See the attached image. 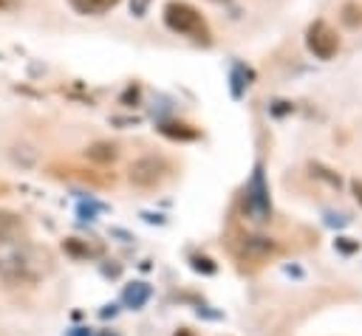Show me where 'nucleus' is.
I'll use <instances>...</instances> for the list:
<instances>
[{"mask_svg":"<svg viewBox=\"0 0 362 336\" xmlns=\"http://www.w3.org/2000/svg\"><path fill=\"white\" fill-rule=\"evenodd\" d=\"M88 158L107 164V161H113V158H116V147H113V144H105V141H99V144L88 147Z\"/></svg>","mask_w":362,"mask_h":336,"instance_id":"9","label":"nucleus"},{"mask_svg":"<svg viewBox=\"0 0 362 336\" xmlns=\"http://www.w3.org/2000/svg\"><path fill=\"white\" fill-rule=\"evenodd\" d=\"M246 209L255 220H266L269 212H272V203H269V186H266V175H263V167L257 164L255 172H252V181L246 186Z\"/></svg>","mask_w":362,"mask_h":336,"instance_id":"4","label":"nucleus"},{"mask_svg":"<svg viewBox=\"0 0 362 336\" xmlns=\"http://www.w3.org/2000/svg\"><path fill=\"white\" fill-rule=\"evenodd\" d=\"M249 71L243 65H235L232 68V96H243V88L249 85Z\"/></svg>","mask_w":362,"mask_h":336,"instance_id":"10","label":"nucleus"},{"mask_svg":"<svg viewBox=\"0 0 362 336\" xmlns=\"http://www.w3.org/2000/svg\"><path fill=\"white\" fill-rule=\"evenodd\" d=\"M170 172V164L161 158V155H144V158H136L130 167H127V178L133 186H156L167 178Z\"/></svg>","mask_w":362,"mask_h":336,"instance_id":"2","label":"nucleus"},{"mask_svg":"<svg viewBox=\"0 0 362 336\" xmlns=\"http://www.w3.org/2000/svg\"><path fill=\"white\" fill-rule=\"evenodd\" d=\"M99 336H116V333H110V330H102V333H99Z\"/></svg>","mask_w":362,"mask_h":336,"instance_id":"17","label":"nucleus"},{"mask_svg":"<svg viewBox=\"0 0 362 336\" xmlns=\"http://www.w3.org/2000/svg\"><path fill=\"white\" fill-rule=\"evenodd\" d=\"M305 45L317 59H331L339 51V34L325 20H314L305 31Z\"/></svg>","mask_w":362,"mask_h":336,"instance_id":"3","label":"nucleus"},{"mask_svg":"<svg viewBox=\"0 0 362 336\" xmlns=\"http://www.w3.org/2000/svg\"><path fill=\"white\" fill-rule=\"evenodd\" d=\"M164 25H167L173 34L189 37V40L204 42V45L212 40L204 14H201L192 3H187V0H170V3L164 6Z\"/></svg>","mask_w":362,"mask_h":336,"instance_id":"1","label":"nucleus"},{"mask_svg":"<svg viewBox=\"0 0 362 336\" xmlns=\"http://www.w3.org/2000/svg\"><path fill=\"white\" fill-rule=\"evenodd\" d=\"M20 234H23V220H20V215H17V212H8V209H0V246L14 243Z\"/></svg>","mask_w":362,"mask_h":336,"instance_id":"5","label":"nucleus"},{"mask_svg":"<svg viewBox=\"0 0 362 336\" xmlns=\"http://www.w3.org/2000/svg\"><path fill=\"white\" fill-rule=\"evenodd\" d=\"M147 299H150V285H147V282H130V285L124 288V305L141 308Z\"/></svg>","mask_w":362,"mask_h":336,"instance_id":"7","label":"nucleus"},{"mask_svg":"<svg viewBox=\"0 0 362 336\" xmlns=\"http://www.w3.org/2000/svg\"><path fill=\"white\" fill-rule=\"evenodd\" d=\"M339 20H342L348 28H362V3H359V0H348V3H342V8H339Z\"/></svg>","mask_w":362,"mask_h":336,"instance_id":"8","label":"nucleus"},{"mask_svg":"<svg viewBox=\"0 0 362 336\" xmlns=\"http://www.w3.org/2000/svg\"><path fill=\"white\" fill-rule=\"evenodd\" d=\"M221 3H223V0H221Z\"/></svg>","mask_w":362,"mask_h":336,"instance_id":"19","label":"nucleus"},{"mask_svg":"<svg viewBox=\"0 0 362 336\" xmlns=\"http://www.w3.org/2000/svg\"><path fill=\"white\" fill-rule=\"evenodd\" d=\"M102 209H105L102 203H79V217L93 220V215H96V212H102Z\"/></svg>","mask_w":362,"mask_h":336,"instance_id":"11","label":"nucleus"},{"mask_svg":"<svg viewBox=\"0 0 362 336\" xmlns=\"http://www.w3.org/2000/svg\"><path fill=\"white\" fill-rule=\"evenodd\" d=\"M68 6L82 17H102L119 6V0H68Z\"/></svg>","mask_w":362,"mask_h":336,"instance_id":"6","label":"nucleus"},{"mask_svg":"<svg viewBox=\"0 0 362 336\" xmlns=\"http://www.w3.org/2000/svg\"><path fill=\"white\" fill-rule=\"evenodd\" d=\"M3 6H6V0H0V8H3Z\"/></svg>","mask_w":362,"mask_h":336,"instance_id":"18","label":"nucleus"},{"mask_svg":"<svg viewBox=\"0 0 362 336\" xmlns=\"http://www.w3.org/2000/svg\"><path fill=\"white\" fill-rule=\"evenodd\" d=\"M354 192H356V200L362 203V184L359 181H354Z\"/></svg>","mask_w":362,"mask_h":336,"instance_id":"15","label":"nucleus"},{"mask_svg":"<svg viewBox=\"0 0 362 336\" xmlns=\"http://www.w3.org/2000/svg\"><path fill=\"white\" fill-rule=\"evenodd\" d=\"M150 8V0H130V14L133 17H144Z\"/></svg>","mask_w":362,"mask_h":336,"instance_id":"12","label":"nucleus"},{"mask_svg":"<svg viewBox=\"0 0 362 336\" xmlns=\"http://www.w3.org/2000/svg\"><path fill=\"white\" fill-rule=\"evenodd\" d=\"M195 268H198V271H201V268H204V271H209V274H212V271H215V265H212V263H209V260H206V257H195Z\"/></svg>","mask_w":362,"mask_h":336,"instance_id":"13","label":"nucleus"},{"mask_svg":"<svg viewBox=\"0 0 362 336\" xmlns=\"http://www.w3.org/2000/svg\"><path fill=\"white\" fill-rule=\"evenodd\" d=\"M68 336H90V333H88V328H74Z\"/></svg>","mask_w":362,"mask_h":336,"instance_id":"14","label":"nucleus"},{"mask_svg":"<svg viewBox=\"0 0 362 336\" xmlns=\"http://www.w3.org/2000/svg\"><path fill=\"white\" fill-rule=\"evenodd\" d=\"M116 313V305H107V308H102V316H113Z\"/></svg>","mask_w":362,"mask_h":336,"instance_id":"16","label":"nucleus"}]
</instances>
